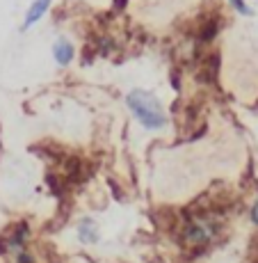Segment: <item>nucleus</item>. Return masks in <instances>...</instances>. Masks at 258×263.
<instances>
[{"mask_svg":"<svg viewBox=\"0 0 258 263\" xmlns=\"http://www.w3.org/2000/svg\"><path fill=\"white\" fill-rule=\"evenodd\" d=\"M114 7L121 9V7H124V0H117V3H114Z\"/></svg>","mask_w":258,"mask_h":263,"instance_id":"nucleus-10","label":"nucleus"},{"mask_svg":"<svg viewBox=\"0 0 258 263\" xmlns=\"http://www.w3.org/2000/svg\"><path fill=\"white\" fill-rule=\"evenodd\" d=\"M229 3H231V7H233L237 14H242V16H249L251 14V7L247 5V0H229Z\"/></svg>","mask_w":258,"mask_h":263,"instance_id":"nucleus-7","label":"nucleus"},{"mask_svg":"<svg viewBox=\"0 0 258 263\" xmlns=\"http://www.w3.org/2000/svg\"><path fill=\"white\" fill-rule=\"evenodd\" d=\"M28 240H30V227L28 222H14L12 227L3 231L0 236V254H18L21 250H28Z\"/></svg>","mask_w":258,"mask_h":263,"instance_id":"nucleus-3","label":"nucleus"},{"mask_svg":"<svg viewBox=\"0 0 258 263\" xmlns=\"http://www.w3.org/2000/svg\"><path fill=\"white\" fill-rule=\"evenodd\" d=\"M249 217H251V222L258 227V197L254 199V204H251V209H249Z\"/></svg>","mask_w":258,"mask_h":263,"instance_id":"nucleus-9","label":"nucleus"},{"mask_svg":"<svg viewBox=\"0 0 258 263\" xmlns=\"http://www.w3.org/2000/svg\"><path fill=\"white\" fill-rule=\"evenodd\" d=\"M126 105L133 112V117L144 126L146 130H160L167 124V112L158 96L146 89H133L126 96Z\"/></svg>","mask_w":258,"mask_h":263,"instance_id":"nucleus-2","label":"nucleus"},{"mask_svg":"<svg viewBox=\"0 0 258 263\" xmlns=\"http://www.w3.org/2000/svg\"><path fill=\"white\" fill-rule=\"evenodd\" d=\"M14 263H37V259L30 250H21L18 254H14Z\"/></svg>","mask_w":258,"mask_h":263,"instance_id":"nucleus-8","label":"nucleus"},{"mask_svg":"<svg viewBox=\"0 0 258 263\" xmlns=\"http://www.w3.org/2000/svg\"><path fill=\"white\" fill-rule=\"evenodd\" d=\"M50 5H53V0H32V5H30L28 12H25L23 30H30L32 25H37L42 21V18L46 16V12L50 9Z\"/></svg>","mask_w":258,"mask_h":263,"instance_id":"nucleus-6","label":"nucleus"},{"mask_svg":"<svg viewBox=\"0 0 258 263\" xmlns=\"http://www.w3.org/2000/svg\"><path fill=\"white\" fill-rule=\"evenodd\" d=\"M220 222L210 213H190L181 222V245L192 254H199L217 238Z\"/></svg>","mask_w":258,"mask_h":263,"instance_id":"nucleus-1","label":"nucleus"},{"mask_svg":"<svg viewBox=\"0 0 258 263\" xmlns=\"http://www.w3.org/2000/svg\"><path fill=\"white\" fill-rule=\"evenodd\" d=\"M75 234H78V240L83 245H96L101 238V231H98V224L92 220V217H83L75 227Z\"/></svg>","mask_w":258,"mask_h":263,"instance_id":"nucleus-5","label":"nucleus"},{"mask_svg":"<svg viewBox=\"0 0 258 263\" xmlns=\"http://www.w3.org/2000/svg\"><path fill=\"white\" fill-rule=\"evenodd\" d=\"M75 58V46L69 42L67 37H57L53 44V60L59 67H69Z\"/></svg>","mask_w":258,"mask_h":263,"instance_id":"nucleus-4","label":"nucleus"}]
</instances>
